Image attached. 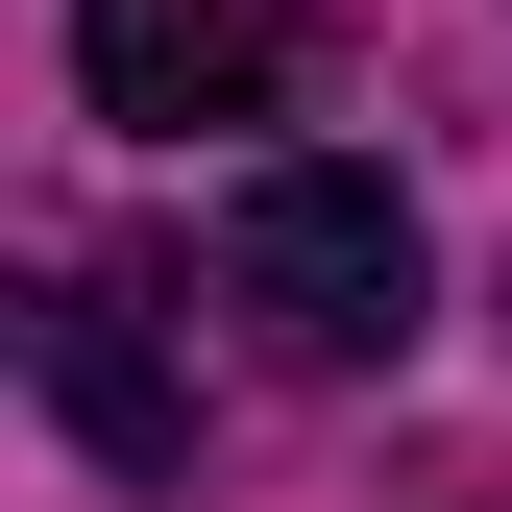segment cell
Masks as SVG:
<instances>
[{"mask_svg": "<svg viewBox=\"0 0 512 512\" xmlns=\"http://www.w3.org/2000/svg\"><path fill=\"white\" fill-rule=\"evenodd\" d=\"M74 98L196 147V122H269V25L244 0H74Z\"/></svg>", "mask_w": 512, "mask_h": 512, "instance_id": "3", "label": "cell"}, {"mask_svg": "<svg viewBox=\"0 0 512 512\" xmlns=\"http://www.w3.org/2000/svg\"><path fill=\"white\" fill-rule=\"evenodd\" d=\"M220 293L269 317L293 366H391L415 317H439V244H415V196L391 171H342V147H269L220 196Z\"/></svg>", "mask_w": 512, "mask_h": 512, "instance_id": "1", "label": "cell"}, {"mask_svg": "<svg viewBox=\"0 0 512 512\" xmlns=\"http://www.w3.org/2000/svg\"><path fill=\"white\" fill-rule=\"evenodd\" d=\"M25 366H49V415H74V439H98L122 488H196V391L147 366V293H122V269H49Z\"/></svg>", "mask_w": 512, "mask_h": 512, "instance_id": "2", "label": "cell"}]
</instances>
